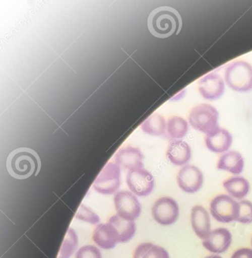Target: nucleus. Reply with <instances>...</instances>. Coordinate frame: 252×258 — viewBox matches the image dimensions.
<instances>
[{
    "mask_svg": "<svg viewBox=\"0 0 252 258\" xmlns=\"http://www.w3.org/2000/svg\"><path fill=\"white\" fill-rule=\"evenodd\" d=\"M147 25L149 32L154 37L165 39L180 32L182 21L180 15L175 9L161 7L151 13Z\"/></svg>",
    "mask_w": 252,
    "mask_h": 258,
    "instance_id": "1",
    "label": "nucleus"
},
{
    "mask_svg": "<svg viewBox=\"0 0 252 258\" xmlns=\"http://www.w3.org/2000/svg\"><path fill=\"white\" fill-rule=\"evenodd\" d=\"M7 168L12 177L26 179L40 173L41 161L38 154L30 148L15 149L7 158Z\"/></svg>",
    "mask_w": 252,
    "mask_h": 258,
    "instance_id": "2",
    "label": "nucleus"
},
{
    "mask_svg": "<svg viewBox=\"0 0 252 258\" xmlns=\"http://www.w3.org/2000/svg\"><path fill=\"white\" fill-rule=\"evenodd\" d=\"M218 111L212 105L202 104L190 111L188 121L195 130L208 135L219 129Z\"/></svg>",
    "mask_w": 252,
    "mask_h": 258,
    "instance_id": "3",
    "label": "nucleus"
},
{
    "mask_svg": "<svg viewBox=\"0 0 252 258\" xmlns=\"http://www.w3.org/2000/svg\"><path fill=\"white\" fill-rule=\"evenodd\" d=\"M225 81L235 91H249L252 89V66L246 61H235L226 68Z\"/></svg>",
    "mask_w": 252,
    "mask_h": 258,
    "instance_id": "4",
    "label": "nucleus"
},
{
    "mask_svg": "<svg viewBox=\"0 0 252 258\" xmlns=\"http://www.w3.org/2000/svg\"><path fill=\"white\" fill-rule=\"evenodd\" d=\"M210 211L217 221L221 223L237 221L239 214V203L230 196L220 195L211 201Z\"/></svg>",
    "mask_w": 252,
    "mask_h": 258,
    "instance_id": "5",
    "label": "nucleus"
},
{
    "mask_svg": "<svg viewBox=\"0 0 252 258\" xmlns=\"http://www.w3.org/2000/svg\"><path fill=\"white\" fill-rule=\"evenodd\" d=\"M114 205L117 215L129 221H134L141 214V205L135 195L129 191H119L114 195Z\"/></svg>",
    "mask_w": 252,
    "mask_h": 258,
    "instance_id": "6",
    "label": "nucleus"
},
{
    "mask_svg": "<svg viewBox=\"0 0 252 258\" xmlns=\"http://www.w3.org/2000/svg\"><path fill=\"white\" fill-rule=\"evenodd\" d=\"M120 185V169L117 164L108 163L93 183V188L103 195L115 192Z\"/></svg>",
    "mask_w": 252,
    "mask_h": 258,
    "instance_id": "7",
    "label": "nucleus"
},
{
    "mask_svg": "<svg viewBox=\"0 0 252 258\" xmlns=\"http://www.w3.org/2000/svg\"><path fill=\"white\" fill-rule=\"evenodd\" d=\"M152 214L157 223L162 226H170L179 217V205L172 198L162 197L154 204Z\"/></svg>",
    "mask_w": 252,
    "mask_h": 258,
    "instance_id": "8",
    "label": "nucleus"
},
{
    "mask_svg": "<svg viewBox=\"0 0 252 258\" xmlns=\"http://www.w3.org/2000/svg\"><path fill=\"white\" fill-rule=\"evenodd\" d=\"M127 183L136 196H149L155 186V179L152 173L145 169L131 170L127 175Z\"/></svg>",
    "mask_w": 252,
    "mask_h": 258,
    "instance_id": "9",
    "label": "nucleus"
},
{
    "mask_svg": "<svg viewBox=\"0 0 252 258\" xmlns=\"http://www.w3.org/2000/svg\"><path fill=\"white\" fill-rule=\"evenodd\" d=\"M203 181L202 171L194 165L184 166L178 173V185L185 192H197L202 188Z\"/></svg>",
    "mask_w": 252,
    "mask_h": 258,
    "instance_id": "10",
    "label": "nucleus"
},
{
    "mask_svg": "<svg viewBox=\"0 0 252 258\" xmlns=\"http://www.w3.org/2000/svg\"><path fill=\"white\" fill-rule=\"evenodd\" d=\"M232 243V234L225 228H218L210 232L202 240L204 247L211 253H221L226 251Z\"/></svg>",
    "mask_w": 252,
    "mask_h": 258,
    "instance_id": "11",
    "label": "nucleus"
},
{
    "mask_svg": "<svg viewBox=\"0 0 252 258\" xmlns=\"http://www.w3.org/2000/svg\"><path fill=\"white\" fill-rule=\"evenodd\" d=\"M199 90L205 99L216 100L221 97L224 93V82L217 74L211 73L200 80Z\"/></svg>",
    "mask_w": 252,
    "mask_h": 258,
    "instance_id": "12",
    "label": "nucleus"
},
{
    "mask_svg": "<svg viewBox=\"0 0 252 258\" xmlns=\"http://www.w3.org/2000/svg\"><path fill=\"white\" fill-rule=\"evenodd\" d=\"M93 241L101 248H114L119 243V235L117 229L111 223H102L97 226L93 232Z\"/></svg>",
    "mask_w": 252,
    "mask_h": 258,
    "instance_id": "13",
    "label": "nucleus"
},
{
    "mask_svg": "<svg viewBox=\"0 0 252 258\" xmlns=\"http://www.w3.org/2000/svg\"><path fill=\"white\" fill-rule=\"evenodd\" d=\"M191 223L195 233L202 240L205 239L211 232L209 214L207 210L201 205H196L192 208Z\"/></svg>",
    "mask_w": 252,
    "mask_h": 258,
    "instance_id": "14",
    "label": "nucleus"
},
{
    "mask_svg": "<svg viewBox=\"0 0 252 258\" xmlns=\"http://www.w3.org/2000/svg\"><path fill=\"white\" fill-rule=\"evenodd\" d=\"M115 161L119 167L127 170H137L143 168V155L139 149L127 147L117 152Z\"/></svg>",
    "mask_w": 252,
    "mask_h": 258,
    "instance_id": "15",
    "label": "nucleus"
},
{
    "mask_svg": "<svg viewBox=\"0 0 252 258\" xmlns=\"http://www.w3.org/2000/svg\"><path fill=\"white\" fill-rule=\"evenodd\" d=\"M167 156L174 165L183 166L191 159V149L186 142L172 140L167 148Z\"/></svg>",
    "mask_w": 252,
    "mask_h": 258,
    "instance_id": "16",
    "label": "nucleus"
},
{
    "mask_svg": "<svg viewBox=\"0 0 252 258\" xmlns=\"http://www.w3.org/2000/svg\"><path fill=\"white\" fill-rule=\"evenodd\" d=\"M232 137L229 131L219 128L205 137L207 148L215 153L226 152L231 146Z\"/></svg>",
    "mask_w": 252,
    "mask_h": 258,
    "instance_id": "17",
    "label": "nucleus"
},
{
    "mask_svg": "<svg viewBox=\"0 0 252 258\" xmlns=\"http://www.w3.org/2000/svg\"><path fill=\"white\" fill-rule=\"evenodd\" d=\"M217 167L218 170H226L232 174H239L244 168V159L239 152L230 151L220 157Z\"/></svg>",
    "mask_w": 252,
    "mask_h": 258,
    "instance_id": "18",
    "label": "nucleus"
},
{
    "mask_svg": "<svg viewBox=\"0 0 252 258\" xmlns=\"http://www.w3.org/2000/svg\"><path fill=\"white\" fill-rule=\"evenodd\" d=\"M223 187L231 197L241 199L245 197L250 189L248 181L241 176H234L223 182Z\"/></svg>",
    "mask_w": 252,
    "mask_h": 258,
    "instance_id": "19",
    "label": "nucleus"
},
{
    "mask_svg": "<svg viewBox=\"0 0 252 258\" xmlns=\"http://www.w3.org/2000/svg\"><path fill=\"white\" fill-rule=\"evenodd\" d=\"M108 223L115 227L119 235V242H127L134 237L136 232V224L134 221L124 220L114 215L108 220Z\"/></svg>",
    "mask_w": 252,
    "mask_h": 258,
    "instance_id": "20",
    "label": "nucleus"
},
{
    "mask_svg": "<svg viewBox=\"0 0 252 258\" xmlns=\"http://www.w3.org/2000/svg\"><path fill=\"white\" fill-rule=\"evenodd\" d=\"M134 258H170V256L164 247L152 243L145 242L137 246Z\"/></svg>",
    "mask_w": 252,
    "mask_h": 258,
    "instance_id": "21",
    "label": "nucleus"
},
{
    "mask_svg": "<svg viewBox=\"0 0 252 258\" xmlns=\"http://www.w3.org/2000/svg\"><path fill=\"white\" fill-rule=\"evenodd\" d=\"M188 123L177 116L170 117L167 122V133L174 140L183 138L188 132Z\"/></svg>",
    "mask_w": 252,
    "mask_h": 258,
    "instance_id": "22",
    "label": "nucleus"
},
{
    "mask_svg": "<svg viewBox=\"0 0 252 258\" xmlns=\"http://www.w3.org/2000/svg\"><path fill=\"white\" fill-rule=\"evenodd\" d=\"M143 131L152 136H162L165 134L166 121L159 114L151 116L143 126Z\"/></svg>",
    "mask_w": 252,
    "mask_h": 258,
    "instance_id": "23",
    "label": "nucleus"
},
{
    "mask_svg": "<svg viewBox=\"0 0 252 258\" xmlns=\"http://www.w3.org/2000/svg\"><path fill=\"white\" fill-rule=\"evenodd\" d=\"M78 245V237L73 229H69L65 237L58 258H69L76 250Z\"/></svg>",
    "mask_w": 252,
    "mask_h": 258,
    "instance_id": "24",
    "label": "nucleus"
},
{
    "mask_svg": "<svg viewBox=\"0 0 252 258\" xmlns=\"http://www.w3.org/2000/svg\"><path fill=\"white\" fill-rule=\"evenodd\" d=\"M239 203V214L237 222L244 224L252 223V203L247 200H243Z\"/></svg>",
    "mask_w": 252,
    "mask_h": 258,
    "instance_id": "25",
    "label": "nucleus"
},
{
    "mask_svg": "<svg viewBox=\"0 0 252 258\" xmlns=\"http://www.w3.org/2000/svg\"><path fill=\"white\" fill-rule=\"evenodd\" d=\"M76 218L83 221L89 222L92 224H97L99 222V217L97 214H95L91 209L86 207L85 205H81L76 214Z\"/></svg>",
    "mask_w": 252,
    "mask_h": 258,
    "instance_id": "26",
    "label": "nucleus"
},
{
    "mask_svg": "<svg viewBox=\"0 0 252 258\" xmlns=\"http://www.w3.org/2000/svg\"><path fill=\"white\" fill-rule=\"evenodd\" d=\"M75 258H102V254L95 246L86 245L78 250Z\"/></svg>",
    "mask_w": 252,
    "mask_h": 258,
    "instance_id": "27",
    "label": "nucleus"
},
{
    "mask_svg": "<svg viewBox=\"0 0 252 258\" xmlns=\"http://www.w3.org/2000/svg\"><path fill=\"white\" fill-rule=\"evenodd\" d=\"M231 258H252V249H238L234 252Z\"/></svg>",
    "mask_w": 252,
    "mask_h": 258,
    "instance_id": "28",
    "label": "nucleus"
},
{
    "mask_svg": "<svg viewBox=\"0 0 252 258\" xmlns=\"http://www.w3.org/2000/svg\"><path fill=\"white\" fill-rule=\"evenodd\" d=\"M205 258H222L219 255H210V256H206Z\"/></svg>",
    "mask_w": 252,
    "mask_h": 258,
    "instance_id": "29",
    "label": "nucleus"
},
{
    "mask_svg": "<svg viewBox=\"0 0 252 258\" xmlns=\"http://www.w3.org/2000/svg\"><path fill=\"white\" fill-rule=\"evenodd\" d=\"M251 245H252V238H251Z\"/></svg>",
    "mask_w": 252,
    "mask_h": 258,
    "instance_id": "30",
    "label": "nucleus"
}]
</instances>
